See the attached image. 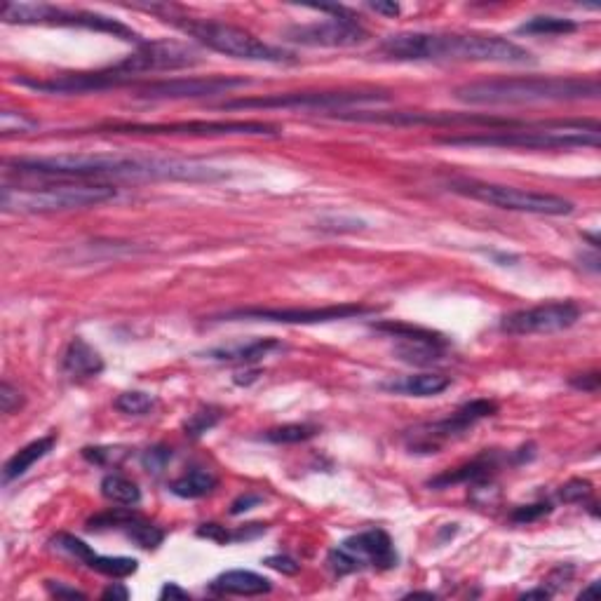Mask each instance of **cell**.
<instances>
[{
  "label": "cell",
  "instance_id": "obj_1",
  "mask_svg": "<svg viewBox=\"0 0 601 601\" xmlns=\"http://www.w3.org/2000/svg\"><path fill=\"white\" fill-rule=\"evenodd\" d=\"M5 170L57 181H216L226 172L191 160L139 158L125 153H62L45 158L5 160Z\"/></svg>",
  "mask_w": 601,
  "mask_h": 601
},
{
  "label": "cell",
  "instance_id": "obj_2",
  "mask_svg": "<svg viewBox=\"0 0 601 601\" xmlns=\"http://www.w3.org/2000/svg\"><path fill=\"white\" fill-rule=\"evenodd\" d=\"M378 52L395 62H479V64H531L526 47L489 33H428L407 31L388 36Z\"/></svg>",
  "mask_w": 601,
  "mask_h": 601
},
{
  "label": "cell",
  "instance_id": "obj_3",
  "mask_svg": "<svg viewBox=\"0 0 601 601\" xmlns=\"http://www.w3.org/2000/svg\"><path fill=\"white\" fill-rule=\"evenodd\" d=\"M454 97L468 106H519L552 104V101H583L599 97V80L573 76L486 78L456 87Z\"/></svg>",
  "mask_w": 601,
  "mask_h": 601
},
{
  "label": "cell",
  "instance_id": "obj_4",
  "mask_svg": "<svg viewBox=\"0 0 601 601\" xmlns=\"http://www.w3.org/2000/svg\"><path fill=\"white\" fill-rule=\"evenodd\" d=\"M601 127L597 120H545L522 123L508 130H486L440 137L444 146L463 148H526V151H569V148H599Z\"/></svg>",
  "mask_w": 601,
  "mask_h": 601
},
{
  "label": "cell",
  "instance_id": "obj_5",
  "mask_svg": "<svg viewBox=\"0 0 601 601\" xmlns=\"http://www.w3.org/2000/svg\"><path fill=\"white\" fill-rule=\"evenodd\" d=\"M116 195V186L101 181L47 179V184L40 186L5 184L0 191V207L8 214H54L106 205L116 200Z\"/></svg>",
  "mask_w": 601,
  "mask_h": 601
},
{
  "label": "cell",
  "instance_id": "obj_6",
  "mask_svg": "<svg viewBox=\"0 0 601 601\" xmlns=\"http://www.w3.org/2000/svg\"><path fill=\"white\" fill-rule=\"evenodd\" d=\"M179 31H184L195 43L205 45L207 50L226 54L233 59H245V62H263V64H292L296 57L282 47L263 43L240 26L212 22V19H172Z\"/></svg>",
  "mask_w": 601,
  "mask_h": 601
},
{
  "label": "cell",
  "instance_id": "obj_7",
  "mask_svg": "<svg viewBox=\"0 0 601 601\" xmlns=\"http://www.w3.org/2000/svg\"><path fill=\"white\" fill-rule=\"evenodd\" d=\"M0 17H3L5 24L66 26V29H87L97 33H108V36L125 40V43H134L137 47L144 43V38H141L132 26L118 22V19L99 15V12L57 8V5H50V3H3Z\"/></svg>",
  "mask_w": 601,
  "mask_h": 601
},
{
  "label": "cell",
  "instance_id": "obj_8",
  "mask_svg": "<svg viewBox=\"0 0 601 601\" xmlns=\"http://www.w3.org/2000/svg\"><path fill=\"white\" fill-rule=\"evenodd\" d=\"M451 191L465 198L484 202V205L508 209V212L538 214V216H566L576 205L571 200L555 193L529 191V188L503 186V184H484V181H451Z\"/></svg>",
  "mask_w": 601,
  "mask_h": 601
},
{
  "label": "cell",
  "instance_id": "obj_9",
  "mask_svg": "<svg viewBox=\"0 0 601 601\" xmlns=\"http://www.w3.org/2000/svg\"><path fill=\"white\" fill-rule=\"evenodd\" d=\"M94 134H125V137H233V134H249V137H278L280 127L261 123V120H191V123H167V125H99Z\"/></svg>",
  "mask_w": 601,
  "mask_h": 601
},
{
  "label": "cell",
  "instance_id": "obj_10",
  "mask_svg": "<svg viewBox=\"0 0 601 601\" xmlns=\"http://www.w3.org/2000/svg\"><path fill=\"white\" fill-rule=\"evenodd\" d=\"M390 94L383 90H350V92H287L268 97H242L219 104V111H249V108H301V111H346L353 106L386 104Z\"/></svg>",
  "mask_w": 601,
  "mask_h": 601
},
{
  "label": "cell",
  "instance_id": "obj_11",
  "mask_svg": "<svg viewBox=\"0 0 601 601\" xmlns=\"http://www.w3.org/2000/svg\"><path fill=\"white\" fill-rule=\"evenodd\" d=\"M496 411L498 404L491 400L465 402L463 407L451 411L449 416L440 418V421L421 423L416 428L407 430L404 442H407V449L411 454H437L449 442L461 440L463 435H468L479 421L496 416Z\"/></svg>",
  "mask_w": 601,
  "mask_h": 601
},
{
  "label": "cell",
  "instance_id": "obj_12",
  "mask_svg": "<svg viewBox=\"0 0 601 601\" xmlns=\"http://www.w3.org/2000/svg\"><path fill=\"white\" fill-rule=\"evenodd\" d=\"M343 123H374V125H430V127H486V130H508L522 125L519 120L489 116V113H449V111H339L332 116Z\"/></svg>",
  "mask_w": 601,
  "mask_h": 601
},
{
  "label": "cell",
  "instance_id": "obj_13",
  "mask_svg": "<svg viewBox=\"0 0 601 601\" xmlns=\"http://www.w3.org/2000/svg\"><path fill=\"white\" fill-rule=\"evenodd\" d=\"M329 569L334 576H350V573L374 569V571H390L400 564L393 538L383 529H369L355 533L336 545L327 557Z\"/></svg>",
  "mask_w": 601,
  "mask_h": 601
},
{
  "label": "cell",
  "instance_id": "obj_14",
  "mask_svg": "<svg viewBox=\"0 0 601 601\" xmlns=\"http://www.w3.org/2000/svg\"><path fill=\"white\" fill-rule=\"evenodd\" d=\"M332 15L322 22L296 24L285 31V40L303 47H355L369 38V31L357 22L353 12L341 5H320L315 8Z\"/></svg>",
  "mask_w": 601,
  "mask_h": 601
},
{
  "label": "cell",
  "instance_id": "obj_15",
  "mask_svg": "<svg viewBox=\"0 0 601 601\" xmlns=\"http://www.w3.org/2000/svg\"><path fill=\"white\" fill-rule=\"evenodd\" d=\"M202 64L198 47L179 43V40H144L130 57L113 64V69L139 83L141 73L158 71H181Z\"/></svg>",
  "mask_w": 601,
  "mask_h": 601
},
{
  "label": "cell",
  "instance_id": "obj_16",
  "mask_svg": "<svg viewBox=\"0 0 601 601\" xmlns=\"http://www.w3.org/2000/svg\"><path fill=\"white\" fill-rule=\"evenodd\" d=\"M378 306L367 303H339V306L322 308H238L214 317V320H254V322H278V324H322L336 320H353V317L376 315Z\"/></svg>",
  "mask_w": 601,
  "mask_h": 601
},
{
  "label": "cell",
  "instance_id": "obj_17",
  "mask_svg": "<svg viewBox=\"0 0 601 601\" xmlns=\"http://www.w3.org/2000/svg\"><path fill=\"white\" fill-rule=\"evenodd\" d=\"M374 329L395 341L393 353L397 360L416 367H430L447 360L451 341L440 332L407 322H374Z\"/></svg>",
  "mask_w": 601,
  "mask_h": 601
},
{
  "label": "cell",
  "instance_id": "obj_18",
  "mask_svg": "<svg viewBox=\"0 0 601 601\" xmlns=\"http://www.w3.org/2000/svg\"><path fill=\"white\" fill-rule=\"evenodd\" d=\"M580 320V306L573 301H550L540 306L515 310L501 320V332L510 336L557 334Z\"/></svg>",
  "mask_w": 601,
  "mask_h": 601
},
{
  "label": "cell",
  "instance_id": "obj_19",
  "mask_svg": "<svg viewBox=\"0 0 601 601\" xmlns=\"http://www.w3.org/2000/svg\"><path fill=\"white\" fill-rule=\"evenodd\" d=\"M252 85L249 78L238 76H209V78H167L153 80L137 87V97L148 101H170V99H198L228 94L240 87Z\"/></svg>",
  "mask_w": 601,
  "mask_h": 601
},
{
  "label": "cell",
  "instance_id": "obj_20",
  "mask_svg": "<svg viewBox=\"0 0 601 601\" xmlns=\"http://www.w3.org/2000/svg\"><path fill=\"white\" fill-rule=\"evenodd\" d=\"M87 529L90 531H120L125 533L127 538L132 540L134 545H139V548L144 550H155L160 548L162 540H165V531L160 529L158 524L148 522L146 517H141L134 512V508H111L106 512H99V515H94L87 519Z\"/></svg>",
  "mask_w": 601,
  "mask_h": 601
},
{
  "label": "cell",
  "instance_id": "obj_21",
  "mask_svg": "<svg viewBox=\"0 0 601 601\" xmlns=\"http://www.w3.org/2000/svg\"><path fill=\"white\" fill-rule=\"evenodd\" d=\"M52 545L64 555H69L76 559V562L85 564L87 569L101 573V576L108 578H127L132 573H137L139 562L132 557H104L97 555L90 545L83 543V540L71 536V533H59V536L52 538Z\"/></svg>",
  "mask_w": 601,
  "mask_h": 601
},
{
  "label": "cell",
  "instance_id": "obj_22",
  "mask_svg": "<svg viewBox=\"0 0 601 601\" xmlns=\"http://www.w3.org/2000/svg\"><path fill=\"white\" fill-rule=\"evenodd\" d=\"M501 454L496 451H484L472 461L458 465L454 470L442 472V475L432 477L428 486L430 489L440 491V489H449V486L456 484H468V486H484L486 482H491V477L496 475L498 468H501Z\"/></svg>",
  "mask_w": 601,
  "mask_h": 601
},
{
  "label": "cell",
  "instance_id": "obj_23",
  "mask_svg": "<svg viewBox=\"0 0 601 601\" xmlns=\"http://www.w3.org/2000/svg\"><path fill=\"white\" fill-rule=\"evenodd\" d=\"M62 371L71 381H87V378H97L104 371V357L99 350H94L83 336L71 339L62 357Z\"/></svg>",
  "mask_w": 601,
  "mask_h": 601
},
{
  "label": "cell",
  "instance_id": "obj_24",
  "mask_svg": "<svg viewBox=\"0 0 601 601\" xmlns=\"http://www.w3.org/2000/svg\"><path fill=\"white\" fill-rule=\"evenodd\" d=\"M209 590L214 594H233V597H261V594H268L273 590V583H270L266 576H259V573L254 571L235 569L214 578Z\"/></svg>",
  "mask_w": 601,
  "mask_h": 601
},
{
  "label": "cell",
  "instance_id": "obj_25",
  "mask_svg": "<svg viewBox=\"0 0 601 601\" xmlns=\"http://www.w3.org/2000/svg\"><path fill=\"white\" fill-rule=\"evenodd\" d=\"M54 444H57V435L52 432V435H45V437H40V440L29 442L26 447L19 449L15 456H10L3 465V484L8 486L15 482V479L24 477L26 472L33 468V465H36L38 461H43V458L50 454V451L54 449Z\"/></svg>",
  "mask_w": 601,
  "mask_h": 601
},
{
  "label": "cell",
  "instance_id": "obj_26",
  "mask_svg": "<svg viewBox=\"0 0 601 601\" xmlns=\"http://www.w3.org/2000/svg\"><path fill=\"white\" fill-rule=\"evenodd\" d=\"M451 386V378L444 374H411L402 378H393V381L383 383V390L397 395H409V397H435L442 395L444 390Z\"/></svg>",
  "mask_w": 601,
  "mask_h": 601
},
{
  "label": "cell",
  "instance_id": "obj_27",
  "mask_svg": "<svg viewBox=\"0 0 601 601\" xmlns=\"http://www.w3.org/2000/svg\"><path fill=\"white\" fill-rule=\"evenodd\" d=\"M285 346L278 339H256L249 343H233V346H221L209 350L207 357L216 362H238V364H254L268 357L275 350H282Z\"/></svg>",
  "mask_w": 601,
  "mask_h": 601
},
{
  "label": "cell",
  "instance_id": "obj_28",
  "mask_svg": "<svg viewBox=\"0 0 601 601\" xmlns=\"http://www.w3.org/2000/svg\"><path fill=\"white\" fill-rule=\"evenodd\" d=\"M219 484L214 472H209L205 468H193L184 472V475L174 479L170 484V491L179 498H188V501H195V498H205L212 494Z\"/></svg>",
  "mask_w": 601,
  "mask_h": 601
},
{
  "label": "cell",
  "instance_id": "obj_29",
  "mask_svg": "<svg viewBox=\"0 0 601 601\" xmlns=\"http://www.w3.org/2000/svg\"><path fill=\"white\" fill-rule=\"evenodd\" d=\"M99 489H101V496L113 505L137 508L141 503V489L137 486V482H132L130 477L120 475V472H108V475L101 479Z\"/></svg>",
  "mask_w": 601,
  "mask_h": 601
},
{
  "label": "cell",
  "instance_id": "obj_30",
  "mask_svg": "<svg viewBox=\"0 0 601 601\" xmlns=\"http://www.w3.org/2000/svg\"><path fill=\"white\" fill-rule=\"evenodd\" d=\"M578 31V22L566 17H552V15H540L531 17L529 22L519 26V36H566V33Z\"/></svg>",
  "mask_w": 601,
  "mask_h": 601
},
{
  "label": "cell",
  "instance_id": "obj_31",
  "mask_svg": "<svg viewBox=\"0 0 601 601\" xmlns=\"http://www.w3.org/2000/svg\"><path fill=\"white\" fill-rule=\"evenodd\" d=\"M317 435L315 425L308 423H289V425H280V428H270L263 432V440L270 444H299V442H308Z\"/></svg>",
  "mask_w": 601,
  "mask_h": 601
},
{
  "label": "cell",
  "instance_id": "obj_32",
  "mask_svg": "<svg viewBox=\"0 0 601 601\" xmlns=\"http://www.w3.org/2000/svg\"><path fill=\"white\" fill-rule=\"evenodd\" d=\"M221 418H224V409L207 404V407L195 409L193 414L186 418L184 432L188 437H193V440H198V437L205 435V432L216 428V425L221 423Z\"/></svg>",
  "mask_w": 601,
  "mask_h": 601
},
{
  "label": "cell",
  "instance_id": "obj_33",
  "mask_svg": "<svg viewBox=\"0 0 601 601\" xmlns=\"http://www.w3.org/2000/svg\"><path fill=\"white\" fill-rule=\"evenodd\" d=\"M113 407L125 416H146L155 409V397L141 393V390H127V393L116 397Z\"/></svg>",
  "mask_w": 601,
  "mask_h": 601
},
{
  "label": "cell",
  "instance_id": "obj_34",
  "mask_svg": "<svg viewBox=\"0 0 601 601\" xmlns=\"http://www.w3.org/2000/svg\"><path fill=\"white\" fill-rule=\"evenodd\" d=\"M33 130H38V120L26 116L24 111L0 113V132H3V137H10V134H26Z\"/></svg>",
  "mask_w": 601,
  "mask_h": 601
},
{
  "label": "cell",
  "instance_id": "obj_35",
  "mask_svg": "<svg viewBox=\"0 0 601 601\" xmlns=\"http://www.w3.org/2000/svg\"><path fill=\"white\" fill-rule=\"evenodd\" d=\"M592 496V484L585 479H571L559 489V501L564 503H583Z\"/></svg>",
  "mask_w": 601,
  "mask_h": 601
},
{
  "label": "cell",
  "instance_id": "obj_36",
  "mask_svg": "<svg viewBox=\"0 0 601 601\" xmlns=\"http://www.w3.org/2000/svg\"><path fill=\"white\" fill-rule=\"evenodd\" d=\"M172 461V449L170 447H162V444H158V447L148 449L144 458H141V463H144V468L148 472H153V475H160L162 470L167 468V463Z\"/></svg>",
  "mask_w": 601,
  "mask_h": 601
},
{
  "label": "cell",
  "instance_id": "obj_37",
  "mask_svg": "<svg viewBox=\"0 0 601 601\" xmlns=\"http://www.w3.org/2000/svg\"><path fill=\"white\" fill-rule=\"evenodd\" d=\"M552 505L550 503H533V505H522V508H517L512 512V522L517 524H529L536 522V519L550 515Z\"/></svg>",
  "mask_w": 601,
  "mask_h": 601
},
{
  "label": "cell",
  "instance_id": "obj_38",
  "mask_svg": "<svg viewBox=\"0 0 601 601\" xmlns=\"http://www.w3.org/2000/svg\"><path fill=\"white\" fill-rule=\"evenodd\" d=\"M22 402V393L12 388L8 381H3V386H0V409H3V414H15L22 407Z\"/></svg>",
  "mask_w": 601,
  "mask_h": 601
},
{
  "label": "cell",
  "instance_id": "obj_39",
  "mask_svg": "<svg viewBox=\"0 0 601 601\" xmlns=\"http://www.w3.org/2000/svg\"><path fill=\"white\" fill-rule=\"evenodd\" d=\"M198 536L200 538H207V540H214V543H219V545L233 543V531H228L226 526L214 524V522L198 526Z\"/></svg>",
  "mask_w": 601,
  "mask_h": 601
},
{
  "label": "cell",
  "instance_id": "obj_40",
  "mask_svg": "<svg viewBox=\"0 0 601 601\" xmlns=\"http://www.w3.org/2000/svg\"><path fill=\"white\" fill-rule=\"evenodd\" d=\"M263 564H266L268 569H275V571L285 573V576H296V573L301 571V564L296 562L294 557H289V555L266 557V559H263Z\"/></svg>",
  "mask_w": 601,
  "mask_h": 601
},
{
  "label": "cell",
  "instance_id": "obj_41",
  "mask_svg": "<svg viewBox=\"0 0 601 601\" xmlns=\"http://www.w3.org/2000/svg\"><path fill=\"white\" fill-rule=\"evenodd\" d=\"M83 458L94 465H106L118 458V449H108V447H87L83 449Z\"/></svg>",
  "mask_w": 601,
  "mask_h": 601
},
{
  "label": "cell",
  "instance_id": "obj_42",
  "mask_svg": "<svg viewBox=\"0 0 601 601\" xmlns=\"http://www.w3.org/2000/svg\"><path fill=\"white\" fill-rule=\"evenodd\" d=\"M47 592L52 594V597L57 599H85L87 594L76 590V587H66L64 583H59V580H45Z\"/></svg>",
  "mask_w": 601,
  "mask_h": 601
},
{
  "label": "cell",
  "instance_id": "obj_43",
  "mask_svg": "<svg viewBox=\"0 0 601 601\" xmlns=\"http://www.w3.org/2000/svg\"><path fill=\"white\" fill-rule=\"evenodd\" d=\"M601 383V376L597 371H592V374H578L571 378V386L576 390H583V393H597Z\"/></svg>",
  "mask_w": 601,
  "mask_h": 601
},
{
  "label": "cell",
  "instance_id": "obj_44",
  "mask_svg": "<svg viewBox=\"0 0 601 601\" xmlns=\"http://www.w3.org/2000/svg\"><path fill=\"white\" fill-rule=\"evenodd\" d=\"M571 576H573V566H557V569L550 573V578L545 580V587H548V590L555 594L559 587L569 583Z\"/></svg>",
  "mask_w": 601,
  "mask_h": 601
},
{
  "label": "cell",
  "instance_id": "obj_45",
  "mask_svg": "<svg viewBox=\"0 0 601 601\" xmlns=\"http://www.w3.org/2000/svg\"><path fill=\"white\" fill-rule=\"evenodd\" d=\"M259 503H263V496H259V494L240 496L238 501H233V505H231V515L238 517V515H242V512L256 508V505H259Z\"/></svg>",
  "mask_w": 601,
  "mask_h": 601
},
{
  "label": "cell",
  "instance_id": "obj_46",
  "mask_svg": "<svg viewBox=\"0 0 601 601\" xmlns=\"http://www.w3.org/2000/svg\"><path fill=\"white\" fill-rule=\"evenodd\" d=\"M101 599H120V601H125V599H130V590H127V587L123 585V583H111L106 587L104 592H101Z\"/></svg>",
  "mask_w": 601,
  "mask_h": 601
},
{
  "label": "cell",
  "instance_id": "obj_47",
  "mask_svg": "<svg viewBox=\"0 0 601 601\" xmlns=\"http://www.w3.org/2000/svg\"><path fill=\"white\" fill-rule=\"evenodd\" d=\"M191 594L186 590H181L177 583H165L160 590V599H188Z\"/></svg>",
  "mask_w": 601,
  "mask_h": 601
},
{
  "label": "cell",
  "instance_id": "obj_48",
  "mask_svg": "<svg viewBox=\"0 0 601 601\" xmlns=\"http://www.w3.org/2000/svg\"><path fill=\"white\" fill-rule=\"evenodd\" d=\"M369 8L374 12H381V15H388V17L400 15V5L397 3H371Z\"/></svg>",
  "mask_w": 601,
  "mask_h": 601
},
{
  "label": "cell",
  "instance_id": "obj_49",
  "mask_svg": "<svg viewBox=\"0 0 601 601\" xmlns=\"http://www.w3.org/2000/svg\"><path fill=\"white\" fill-rule=\"evenodd\" d=\"M552 592L548 590V587H538V590H531V592H524L522 599H550Z\"/></svg>",
  "mask_w": 601,
  "mask_h": 601
},
{
  "label": "cell",
  "instance_id": "obj_50",
  "mask_svg": "<svg viewBox=\"0 0 601 601\" xmlns=\"http://www.w3.org/2000/svg\"><path fill=\"white\" fill-rule=\"evenodd\" d=\"M594 592H597V580H594V583H590V585H587V587H585V590L578 594V597H580V599H583V597H587V594H594Z\"/></svg>",
  "mask_w": 601,
  "mask_h": 601
},
{
  "label": "cell",
  "instance_id": "obj_51",
  "mask_svg": "<svg viewBox=\"0 0 601 601\" xmlns=\"http://www.w3.org/2000/svg\"><path fill=\"white\" fill-rule=\"evenodd\" d=\"M407 597H428V599H435V594H432V592H411V594H407Z\"/></svg>",
  "mask_w": 601,
  "mask_h": 601
}]
</instances>
